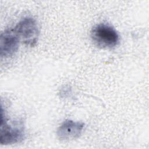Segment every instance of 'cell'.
I'll use <instances>...</instances> for the list:
<instances>
[{
  "mask_svg": "<svg viewBox=\"0 0 149 149\" xmlns=\"http://www.w3.org/2000/svg\"><path fill=\"white\" fill-rule=\"evenodd\" d=\"M91 37L94 44L102 48H111L119 42V36L111 26L99 24L91 30Z\"/></svg>",
  "mask_w": 149,
  "mask_h": 149,
  "instance_id": "6da1fadb",
  "label": "cell"
},
{
  "mask_svg": "<svg viewBox=\"0 0 149 149\" xmlns=\"http://www.w3.org/2000/svg\"><path fill=\"white\" fill-rule=\"evenodd\" d=\"M84 127L81 122L68 119L61 123L57 129L56 134L61 140H70L79 137Z\"/></svg>",
  "mask_w": 149,
  "mask_h": 149,
  "instance_id": "5b68a950",
  "label": "cell"
},
{
  "mask_svg": "<svg viewBox=\"0 0 149 149\" xmlns=\"http://www.w3.org/2000/svg\"><path fill=\"white\" fill-rule=\"evenodd\" d=\"M24 133L23 127L8 123V119L3 112H1L0 129V144L8 145L16 143L24 139Z\"/></svg>",
  "mask_w": 149,
  "mask_h": 149,
  "instance_id": "3957f363",
  "label": "cell"
},
{
  "mask_svg": "<svg viewBox=\"0 0 149 149\" xmlns=\"http://www.w3.org/2000/svg\"><path fill=\"white\" fill-rule=\"evenodd\" d=\"M20 40L13 29L4 30L0 37V55L1 58L13 56L18 50Z\"/></svg>",
  "mask_w": 149,
  "mask_h": 149,
  "instance_id": "277c9868",
  "label": "cell"
},
{
  "mask_svg": "<svg viewBox=\"0 0 149 149\" xmlns=\"http://www.w3.org/2000/svg\"><path fill=\"white\" fill-rule=\"evenodd\" d=\"M20 42L26 45L34 47L37 44L39 37V29L36 21L32 17H24L13 28Z\"/></svg>",
  "mask_w": 149,
  "mask_h": 149,
  "instance_id": "7a4b0ae2",
  "label": "cell"
}]
</instances>
